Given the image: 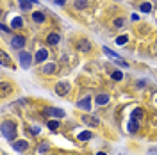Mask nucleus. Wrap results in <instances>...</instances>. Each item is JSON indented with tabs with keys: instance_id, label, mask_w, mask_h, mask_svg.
<instances>
[{
	"instance_id": "f257e3e1",
	"label": "nucleus",
	"mask_w": 157,
	"mask_h": 155,
	"mask_svg": "<svg viewBox=\"0 0 157 155\" xmlns=\"http://www.w3.org/2000/svg\"><path fill=\"white\" fill-rule=\"evenodd\" d=\"M2 135L7 139V141H14V137H16V125L13 123V121H4L2 123Z\"/></svg>"
},
{
	"instance_id": "f03ea898",
	"label": "nucleus",
	"mask_w": 157,
	"mask_h": 155,
	"mask_svg": "<svg viewBox=\"0 0 157 155\" xmlns=\"http://www.w3.org/2000/svg\"><path fill=\"white\" fill-rule=\"evenodd\" d=\"M18 59H20V66L23 68V70H27V68L32 64V55L29 54V52H20Z\"/></svg>"
},
{
	"instance_id": "7ed1b4c3",
	"label": "nucleus",
	"mask_w": 157,
	"mask_h": 155,
	"mask_svg": "<svg viewBox=\"0 0 157 155\" xmlns=\"http://www.w3.org/2000/svg\"><path fill=\"white\" fill-rule=\"evenodd\" d=\"M45 114H48L52 118H57V120H61V118L66 116V113H64L63 109H57V107H47L45 109Z\"/></svg>"
},
{
	"instance_id": "20e7f679",
	"label": "nucleus",
	"mask_w": 157,
	"mask_h": 155,
	"mask_svg": "<svg viewBox=\"0 0 157 155\" xmlns=\"http://www.w3.org/2000/svg\"><path fill=\"white\" fill-rule=\"evenodd\" d=\"M80 120H82V123L89 125V127H98V125H100V120L95 118V116H89V114H82Z\"/></svg>"
},
{
	"instance_id": "39448f33",
	"label": "nucleus",
	"mask_w": 157,
	"mask_h": 155,
	"mask_svg": "<svg viewBox=\"0 0 157 155\" xmlns=\"http://www.w3.org/2000/svg\"><path fill=\"white\" fill-rule=\"evenodd\" d=\"M55 93L61 94V96L68 94V93H70V84H68V82H59V84H55Z\"/></svg>"
},
{
	"instance_id": "423d86ee",
	"label": "nucleus",
	"mask_w": 157,
	"mask_h": 155,
	"mask_svg": "<svg viewBox=\"0 0 157 155\" xmlns=\"http://www.w3.org/2000/svg\"><path fill=\"white\" fill-rule=\"evenodd\" d=\"M11 146H13V150H16V152H25V150L29 148V143L23 141V139H20V141H13Z\"/></svg>"
},
{
	"instance_id": "0eeeda50",
	"label": "nucleus",
	"mask_w": 157,
	"mask_h": 155,
	"mask_svg": "<svg viewBox=\"0 0 157 155\" xmlns=\"http://www.w3.org/2000/svg\"><path fill=\"white\" fill-rule=\"evenodd\" d=\"M23 45H25V38L23 36H13L11 38V46L13 48H23Z\"/></svg>"
},
{
	"instance_id": "6e6552de",
	"label": "nucleus",
	"mask_w": 157,
	"mask_h": 155,
	"mask_svg": "<svg viewBox=\"0 0 157 155\" xmlns=\"http://www.w3.org/2000/svg\"><path fill=\"white\" fill-rule=\"evenodd\" d=\"M57 70H59V66L55 64V62H48V64H45L41 68V72L45 73V75H52V73H57Z\"/></svg>"
},
{
	"instance_id": "1a4fd4ad",
	"label": "nucleus",
	"mask_w": 157,
	"mask_h": 155,
	"mask_svg": "<svg viewBox=\"0 0 157 155\" xmlns=\"http://www.w3.org/2000/svg\"><path fill=\"white\" fill-rule=\"evenodd\" d=\"M109 100H111V96L107 93H100L96 98H95V103L98 105V107H102V105H107L109 103Z\"/></svg>"
},
{
	"instance_id": "9d476101",
	"label": "nucleus",
	"mask_w": 157,
	"mask_h": 155,
	"mask_svg": "<svg viewBox=\"0 0 157 155\" xmlns=\"http://www.w3.org/2000/svg\"><path fill=\"white\" fill-rule=\"evenodd\" d=\"M47 57H48V50H47V48H39V50L36 52V57H34V61L41 64L43 61H47Z\"/></svg>"
},
{
	"instance_id": "9b49d317",
	"label": "nucleus",
	"mask_w": 157,
	"mask_h": 155,
	"mask_svg": "<svg viewBox=\"0 0 157 155\" xmlns=\"http://www.w3.org/2000/svg\"><path fill=\"white\" fill-rule=\"evenodd\" d=\"M59 41H61V36H59L57 32H50V34L47 36V43H48V45H52V46H55Z\"/></svg>"
},
{
	"instance_id": "f8f14e48",
	"label": "nucleus",
	"mask_w": 157,
	"mask_h": 155,
	"mask_svg": "<svg viewBox=\"0 0 157 155\" xmlns=\"http://www.w3.org/2000/svg\"><path fill=\"white\" fill-rule=\"evenodd\" d=\"M89 100H91V96H84L80 102H77V107L84 109V111H89Z\"/></svg>"
},
{
	"instance_id": "ddd939ff",
	"label": "nucleus",
	"mask_w": 157,
	"mask_h": 155,
	"mask_svg": "<svg viewBox=\"0 0 157 155\" xmlns=\"http://www.w3.org/2000/svg\"><path fill=\"white\" fill-rule=\"evenodd\" d=\"M127 128H129L130 134H136L137 130H139V121H137V120H130L129 125H127Z\"/></svg>"
},
{
	"instance_id": "4468645a",
	"label": "nucleus",
	"mask_w": 157,
	"mask_h": 155,
	"mask_svg": "<svg viewBox=\"0 0 157 155\" xmlns=\"http://www.w3.org/2000/svg\"><path fill=\"white\" fill-rule=\"evenodd\" d=\"M77 48H79L80 52H89V50H91V45H89V41H88V39H84V41L77 43Z\"/></svg>"
},
{
	"instance_id": "2eb2a0df",
	"label": "nucleus",
	"mask_w": 157,
	"mask_h": 155,
	"mask_svg": "<svg viewBox=\"0 0 157 155\" xmlns=\"http://www.w3.org/2000/svg\"><path fill=\"white\" fill-rule=\"evenodd\" d=\"M48 150H50V145H48V143H39V145H38V148H36V153L43 155V153H47Z\"/></svg>"
},
{
	"instance_id": "dca6fc26",
	"label": "nucleus",
	"mask_w": 157,
	"mask_h": 155,
	"mask_svg": "<svg viewBox=\"0 0 157 155\" xmlns=\"http://www.w3.org/2000/svg\"><path fill=\"white\" fill-rule=\"evenodd\" d=\"M32 20L36 21V23H43L45 21V14H43L41 11H36V13H32Z\"/></svg>"
},
{
	"instance_id": "f3484780",
	"label": "nucleus",
	"mask_w": 157,
	"mask_h": 155,
	"mask_svg": "<svg viewBox=\"0 0 157 155\" xmlns=\"http://www.w3.org/2000/svg\"><path fill=\"white\" fill-rule=\"evenodd\" d=\"M91 137H93L91 132H80V134H79V141H89Z\"/></svg>"
},
{
	"instance_id": "a211bd4d",
	"label": "nucleus",
	"mask_w": 157,
	"mask_h": 155,
	"mask_svg": "<svg viewBox=\"0 0 157 155\" xmlns=\"http://www.w3.org/2000/svg\"><path fill=\"white\" fill-rule=\"evenodd\" d=\"M104 54H107V55H109V57H113V59H120V55H118V54H116V52H113L111 50V48H107V46H104Z\"/></svg>"
},
{
	"instance_id": "6ab92c4d",
	"label": "nucleus",
	"mask_w": 157,
	"mask_h": 155,
	"mask_svg": "<svg viewBox=\"0 0 157 155\" xmlns=\"http://www.w3.org/2000/svg\"><path fill=\"white\" fill-rule=\"evenodd\" d=\"M47 125H48V128H50L52 132H55V130L59 128V121H57V120H50V121H48Z\"/></svg>"
},
{
	"instance_id": "aec40b11",
	"label": "nucleus",
	"mask_w": 157,
	"mask_h": 155,
	"mask_svg": "<svg viewBox=\"0 0 157 155\" xmlns=\"http://www.w3.org/2000/svg\"><path fill=\"white\" fill-rule=\"evenodd\" d=\"M21 25H23V20H21L20 16H16L13 20V29H21Z\"/></svg>"
},
{
	"instance_id": "412c9836",
	"label": "nucleus",
	"mask_w": 157,
	"mask_h": 155,
	"mask_svg": "<svg viewBox=\"0 0 157 155\" xmlns=\"http://www.w3.org/2000/svg\"><path fill=\"white\" fill-rule=\"evenodd\" d=\"M139 118H143V111L141 109H134L132 111V120H137L139 121Z\"/></svg>"
},
{
	"instance_id": "4be33fe9",
	"label": "nucleus",
	"mask_w": 157,
	"mask_h": 155,
	"mask_svg": "<svg viewBox=\"0 0 157 155\" xmlns=\"http://www.w3.org/2000/svg\"><path fill=\"white\" fill-rule=\"evenodd\" d=\"M127 41H129V38H127V36H118V38H116V45H120V46H123Z\"/></svg>"
},
{
	"instance_id": "5701e85b",
	"label": "nucleus",
	"mask_w": 157,
	"mask_h": 155,
	"mask_svg": "<svg viewBox=\"0 0 157 155\" xmlns=\"http://www.w3.org/2000/svg\"><path fill=\"white\" fill-rule=\"evenodd\" d=\"M121 79H123V73H121V72H118V70H116V72H113V80L120 82Z\"/></svg>"
},
{
	"instance_id": "b1692460",
	"label": "nucleus",
	"mask_w": 157,
	"mask_h": 155,
	"mask_svg": "<svg viewBox=\"0 0 157 155\" xmlns=\"http://www.w3.org/2000/svg\"><path fill=\"white\" fill-rule=\"evenodd\" d=\"M86 6H88L86 0H75V7H77V9H84Z\"/></svg>"
},
{
	"instance_id": "393cba45",
	"label": "nucleus",
	"mask_w": 157,
	"mask_h": 155,
	"mask_svg": "<svg viewBox=\"0 0 157 155\" xmlns=\"http://www.w3.org/2000/svg\"><path fill=\"white\" fill-rule=\"evenodd\" d=\"M150 11H152V4H148V2L141 4V13H150Z\"/></svg>"
},
{
	"instance_id": "a878e982",
	"label": "nucleus",
	"mask_w": 157,
	"mask_h": 155,
	"mask_svg": "<svg viewBox=\"0 0 157 155\" xmlns=\"http://www.w3.org/2000/svg\"><path fill=\"white\" fill-rule=\"evenodd\" d=\"M31 6H32L31 2H25V0H21V9H23V11H29V9H31Z\"/></svg>"
},
{
	"instance_id": "bb28decb",
	"label": "nucleus",
	"mask_w": 157,
	"mask_h": 155,
	"mask_svg": "<svg viewBox=\"0 0 157 155\" xmlns=\"http://www.w3.org/2000/svg\"><path fill=\"white\" fill-rule=\"evenodd\" d=\"M114 25H116V27H118V29H121V27L125 25V20H121V18H118V20L114 21Z\"/></svg>"
},
{
	"instance_id": "cd10ccee",
	"label": "nucleus",
	"mask_w": 157,
	"mask_h": 155,
	"mask_svg": "<svg viewBox=\"0 0 157 155\" xmlns=\"http://www.w3.org/2000/svg\"><path fill=\"white\" fill-rule=\"evenodd\" d=\"M9 91V84H2V94H7Z\"/></svg>"
},
{
	"instance_id": "c85d7f7f",
	"label": "nucleus",
	"mask_w": 157,
	"mask_h": 155,
	"mask_svg": "<svg viewBox=\"0 0 157 155\" xmlns=\"http://www.w3.org/2000/svg\"><path fill=\"white\" fill-rule=\"evenodd\" d=\"M148 155H157V148H150L148 150Z\"/></svg>"
},
{
	"instance_id": "c756f323",
	"label": "nucleus",
	"mask_w": 157,
	"mask_h": 155,
	"mask_svg": "<svg viewBox=\"0 0 157 155\" xmlns=\"http://www.w3.org/2000/svg\"><path fill=\"white\" fill-rule=\"evenodd\" d=\"M54 2H55L57 6H64V2H66V0H54Z\"/></svg>"
},
{
	"instance_id": "7c9ffc66",
	"label": "nucleus",
	"mask_w": 157,
	"mask_h": 155,
	"mask_svg": "<svg viewBox=\"0 0 157 155\" xmlns=\"http://www.w3.org/2000/svg\"><path fill=\"white\" fill-rule=\"evenodd\" d=\"M2 31H4V32H9L11 29H9V27H6V25H4V23H2Z\"/></svg>"
},
{
	"instance_id": "2f4dec72",
	"label": "nucleus",
	"mask_w": 157,
	"mask_h": 155,
	"mask_svg": "<svg viewBox=\"0 0 157 155\" xmlns=\"http://www.w3.org/2000/svg\"><path fill=\"white\" fill-rule=\"evenodd\" d=\"M25 2H31V4H38V0H25Z\"/></svg>"
},
{
	"instance_id": "473e14b6",
	"label": "nucleus",
	"mask_w": 157,
	"mask_h": 155,
	"mask_svg": "<svg viewBox=\"0 0 157 155\" xmlns=\"http://www.w3.org/2000/svg\"><path fill=\"white\" fill-rule=\"evenodd\" d=\"M96 155H107L105 152H96Z\"/></svg>"
}]
</instances>
